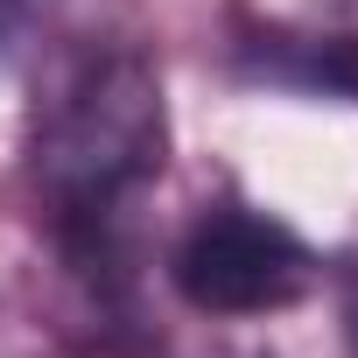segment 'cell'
<instances>
[{
  "instance_id": "obj_4",
  "label": "cell",
  "mask_w": 358,
  "mask_h": 358,
  "mask_svg": "<svg viewBox=\"0 0 358 358\" xmlns=\"http://www.w3.org/2000/svg\"><path fill=\"white\" fill-rule=\"evenodd\" d=\"M344 337L358 344V260L344 267Z\"/></svg>"
},
{
  "instance_id": "obj_2",
  "label": "cell",
  "mask_w": 358,
  "mask_h": 358,
  "mask_svg": "<svg viewBox=\"0 0 358 358\" xmlns=\"http://www.w3.org/2000/svg\"><path fill=\"white\" fill-rule=\"evenodd\" d=\"M316 274L323 267L302 246V232L281 225L274 211L246 204V197L204 204L169 239V288L197 316H218V323L281 316V309H295L316 288Z\"/></svg>"
},
{
  "instance_id": "obj_3",
  "label": "cell",
  "mask_w": 358,
  "mask_h": 358,
  "mask_svg": "<svg viewBox=\"0 0 358 358\" xmlns=\"http://www.w3.org/2000/svg\"><path fill=\"white\" fill-rule=\"evenodd\" d=\"M57 0H0V50H8L15 36H29L36 22H50Z\"/></svg>"
},
{
  "instance_id": "obj_1",
  "label": "cell",
  "mask_w": 358,
  "mask_h": 358,
  "mask_svg": "<svg viewBox=\"0 0 358 358\" xmlns=\"http://www.w3.org/2000/svg\"><path fill=\"white\" fill-rule=\"evenodd\" d=\"M169 106L162 78L134 43H78L36 106V197L64 246V267L85 281L99 330L134 323V267H127V211L162 176Z\"/></svg>"
}]
</instances>
